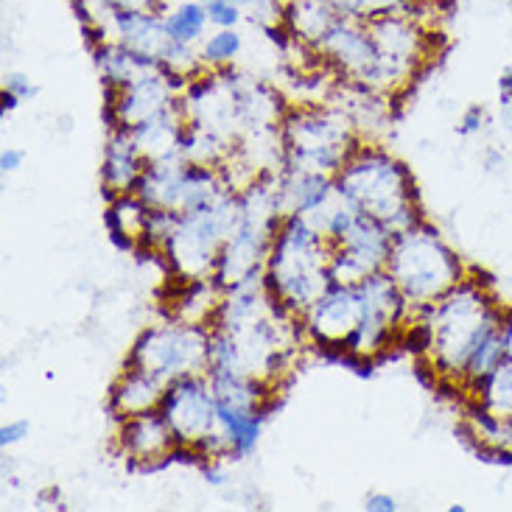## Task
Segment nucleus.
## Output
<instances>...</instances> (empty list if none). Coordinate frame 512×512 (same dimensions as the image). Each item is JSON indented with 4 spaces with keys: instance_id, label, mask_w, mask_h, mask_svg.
I'll return each mask as SVG.
<instances>
[{
    "instance_id": "obj_14",
    "label": "nucleus",
    "mask_w": 512,
    "mask_h": 512,
    "mask_svg": "<svg viewBox=\"0 0 512 512\" xmlns=\"http://www.w3.org/2000/svg\"><path fill=\"white\" fill-rule=\"evenodd\" d=\"M501 325H504V322H501ZM504 359H507V347H504V333H501L499 328V331L490 333L485 342L473 350V356L471 361H468V367H465L462 378H468L473 387H479L487 375L493 373Z\"/></svg>"
},
{
    "instance_id": "obj_8",
    "label": "nucleus",
    "mask_w": 512,
    "mask_h": 512,
    "mask_svg": "<svg viewBox=\"0 0 512 512\" xmlns=\"http://www.w3.org/2000/svg\"><path fill=\"white\" fill-rule=\"evenodd\" d=\"M216 417H219V431L227 440L230 454L247 457L255 451L263 423L261 403H230L216 398Z\"/></svg>"
},
{
    "instance_id": "obj_18",
    "label": "nucleus",
    "mask_w": 512,
    "mask_h": 512,
    "mask_svg": "<svg viewBox=\"0 0 512 512\" xmlns=\"http://www.w3.org/2000/svg\"><path fill=\"white\" fill-rule=\"evenodd\" d=\"M6 90H12L14 96H20L23 101L37 93V87H34L31 79L23 76V73H9V76H6Z\"/></svg>"
},
{
    "instance_id": "obj_6",
    "label": "nucleus",
    "mask_w": 512,
    "mask_h": 512,
    "mask_svg": "<svg viewBox=\"0 0 512 512\" xmlns=\"http://www.w3.org/2000/svg\"><path fill=\"white\" fill-rule=\"evenodd\" d=\"M361 317L359 289L356 283L331 280L328 289L317 297V303L308 308V331L325 345H345V339L356 331Z\"/></svg>"
},
{
    "instance_id": "obj_16",
    "label": "nucleus",
    "mask_w": 512,
    "mask_h": 512,
    "mask_svg": "<svg viewBox=\"0 0 512 512\" xmlns=\"http://www.w3.org/2000/svg\"><path fill=\"white\" fill-rule=\"evenodd\" d=\"M210 14V23L219 28H236L241 23V17H244V9L236 6V3H230V0H216V3H210L208 6Z\"/></svg>"
},
{
    "instance_id": "obj_15",
    "label": "nucleus",
    "mask_w": 512,
    "mask_h": 512,
    "mask_svg": "<svg viewBox=\"0 0 512 512\" xmlns=\"http://www.w3.org/2000/svg\"><path fill=\"white\" fill-rule=\"evenodd\" d=\"M241 48H244V40H241V34H238L236 28H219L202 45V59L208 65H227V62H233L241 54Z\"/></svg>"
},
{
    "instance_id": "obj_20",
    "label": "nucleus",
    "mask_w": 512,
    "mask_h": 512,
    "mask_svg": "<svg viewBox=\"0 0 512 512\" xmlns=\"http://www.w3.org/2000/svg\"><path fill=\"white\" fill-rule=\"evenodd\" d=\"M23 163H26V152H20V149H14V146L3 149V154H0V171H3V174H12L17 168H23Z\"/></svg>"
},
{
    "instance_id": "obj_22",
    "label": "nucleus",
    "mask_w": 512,
    "mask_h": 512,
    "mask_svg": "<svg viewBox=\"0 0 512 512\" xmlns=\"http://www.w3.org/2000/svg\"><path fill=\"white\" fill-rule=\"evenodd\" d=\"M101 6L104 12H115V9H124V6H152L154 0H90Z\"/></svg>"
},
{
    "instance_id": "obj_2",
    "label": "nucleus",
    "mask_w": 512,
    "mask_h": 512,
    "mask_svg": "<svg viewBox=\"0 0 512 512\" xmlns=\"http://www.w3.org/2000/svg\"><path fill=\"white\" fill-rule=\"evenodd\" d=\"M336 191L350 208L375 216L392 233L417 224L412 180L406 168L387 154L370 152L353 163H345L336 180Z\"/></svg>"
},
{
    "instance_id": "obj_13",
    "label": "nucleus",
    "mask_w": 512,
    "mask_h": 512,
    "mask_svg": "<svg viewBox=\"0 0 512 512\" xmlns=\"http://www.w3.org/2000/svg\"><path fill=\"white\" fill-rule=\"evenodd\" d=\"M479 406L490 412L499 420H510L512 417V359H504L479 384Z\"/></svg>"
},
{
    "instance_id": "obj_1",
    "label": "nucleus",
    "mask_w": 512,
    "mask_h": 512,
    "mask_svg": "<svg viewBox=\"0 0 512 512\" xmlns=\"http://www.w3.org/2000/svg\"><path fill=\"white\" fill-rule=\"evenodd\" d=\"M434 345L431 359L445 375H462L473 350L485 342L493 331H499L504 317L490 303L479 283L459 280L454 289L443 294L437 303L426 305Z\"/></svg>"
},
{
    "instance_id": "obj_7",
    "label": "nucleus",
    "mask_w": 512,
    "mask_h": 512,
    "mask_svg": "<svg viewBox=\"0 0 512 512\" xmlns=\"http://www.w3.org/2000/svg\"><path fill=\"white\" fill-rule=\"evenodd\" d=\"M121 445L132 459H163L171 454V448L177 443L174 431L168 426L166 415L160 409L152 412H140V415L124 417L121 426Z\"/></svg>"
},
{
    "instance_id": "obj_5",
    "label": "nucleus",
    "mask_w": 512,
    "mask_h": 512,
    "mask_svg": "<svg viewBox=\"0 0 512 512\" xmlns=\"http://www.w3.org/2000/svg\"><path fill=\"white\" fill-rule=\"evenodd\" d=\"M166 415L168 426L180 445H199L205 437L219 429L216 417V392L210 375H180L168 381L163 401L157 406Z\"/></svg>"
},
{
    "instance_id": "obj_23",
    "label": "nucleus",
    "mask_w": 512,
    "mask_h": 512,
    "mask_svg": "<svg viewBox=\"0 0 512 512\" xmlns=\"http://www.w3.org/2000/svg\"><path fill=\"white\" fill-rule=\"evenodd\" d=\"M20 101H23V98L14 96L12 90H6V87H3V115H6V112L17 110V107H20Z\"/></svg>"
},
{
    "instance_id": "obj_21",
    "label": "nucleus",
    "mask_w": 512,
    "mask_h": 512,
    "mask_svg": "<svg viewBox=\"0 0 512 512\" xmlns=\"http://www.w3.org/2000/svg\"><path fill=\"white\" fill-rule=\"evenodd\" d=\"M485 126V110L482 107H473L468 110V115L462 118V126H459V135H473Z\"/></svg>"
},
{
    "instance_id": "obj_3",
    "label": "nucleus",
    "mask_w": 512,
    "mask_h": 512,
    "mask_svg": "<svg viewBox=\"0 0 512 512\" xmlns=\"http://www.w3.org/2000/svg\"><path fill=\"white\" fill-rule=\"evenodd\" d=\"M387 272L409 305L420 308L437 303L462 280L457 255L445 247L443 238L420 222L395 233Z\"/></svg>"
},
{
    "instance_id": "obj_19",
    "label": "nucleus",
    "mask_w": 512,
    "mask_h": 512,
    "mask_svg": "<svg viewBox=\"0 0 512 512\" xmlns=\"http://www.w3.org/2000/svg\"><path fill=\"white\" fill-rule=\"evenodd\" d=\"M364 510L367 512H395L398 510V501L392 499L389 493H370L364 499Z\"/></svg>"
},
{
    "instance_id": "obj_26",
    "label": "nucleus",
    "mask_w": 512,
    "mask_h": 512,
    "mask_svg": "<svg viewBox=\"0 0 512 512\" xmlns=\"http://www.w3.org/2000/svg\"><path fill=\"white\" fill-rule=\"evenodd\" d=\"M166 3H168V0H166Z\"/></svg>"
},
{
    "instance_id": "obj_10",
    "label": "nucleus",
    "mask_w": 512,
    "mask_h": 512,
    "mask_svg": "<svg viewBox=\"0 0 512 512\" xmlns=\"http://www.w3.org/2000/svg\"><path fill=\"white\" fill-rule=\"evenodd\" d=\"M143 171H146V166H143V152H140L138 140L132 138L129 129H118L112 135L107 160H104V182H107V188L118 191V194H129Z\"/></svg>"
},
{
    "instance_id": "obj_4",
    "label": "nucleus",
    "mask_w": 512,
    "mask_h": 512,
    "mask_svg": "<svg viewBox=\"0 0 512 512\" xmlns=\"http://www.w3.org/2000/svg\"><path fill=\"white\" fill-rule=\"evenodd\" d=\"M129 367H140L166 384L180 375L208 373L210 331L199 328V322L152 328L138 339L129 356Z\"/></svg>"
},
{
    "instance_id": "obj_12",
    "label": "nucleus",
    "mask_w": 512,
    "mask_h": 512,
    "mask_svg": "<svg viewBox=\"0 0 512 512\" xmlns=\"http://www.w3.org/2000/svg\"><path fill=\"white\" fill-rule=\"evenodd\" d=\"M208 23V6L202 0H182L177 9L163 14V26H166L168 40L185 42V45H194L196 40H202Z\"/></svg>"
},
{
    "instance_id": "obj_11",
    "label": "nucleus",
    "mask_w": 512,
    "mask_h": 512,
    "mask_svg": "<svg viewBox=\"0 0 512 512\" xmlns=\"http://www.w3.org/2000/svg\"><path fill=\"white\" fill-rule=\"evenodd\" d=\"M333 188L336 182L325 171H294V177L275 194V208L277 213L280 205H286V213H317L328 202Z\"/></svg>"
},
{
    "instance_id": "obj_9",
    "label": "nucleus",
    "mask_w": 512,
    "mask_h": 512,
    "mask_svg": "<svg viewBox=\"0 0 512 512\" xmlns=\"http://www.w3.org/2000/svg\"><path fill=\"white\" fill-rule=\"evenodd\" d=\"M163 392H166V381H160L157 375L146 373L140 367H126L124 378L112 395V406H115L118 417L124 420V417L157 409L163 401Z\"/></svg>"
},
{
    "instance_id": "obj_24",
    "label": "nucleus",
    "mask_w": 512,
    "mask_h": 512,
    "mask_svg": "<svg viewBox=\"0 0 512 512\" xmlns=\"http://www.w3.org/2000/svg\"><path fill=\"white\" fill-rule=\"evenodd\" d=\"M501 333H504V347H507V359H512V317L504 319V325H501Z\"/></svg>"
},
{
    "instance_id": "obj_17",
    "label": "nucleus",
    "mask_w": 512,
    "mask_h": 512,
    "mask_svg": "<svg viewBox=\"0 0 512 512\" xmlns=\"http://www.w3.org/2000/svg\"><path fill=\"white\" fill-rule=\"evenodd\" d=\"M28 431H31V423H28V420H12V423H6V426L0 429V445L9 448V445L23 443L28 437Z\"/></svg>"
},
{
    "instance_id": "obj_25",
    "label": "nucleus",
    "mask_w": 512,
    "mask_h": 512,
    "mask_svg": "<svg viewBox=\"0 0 512 512\" xmlns=\"http://www.w3.org/2000/svg\"><path fill=\"white\" fill-rule=\"evenodd\" d=\"M202 3H205V6H210V3H216V0H202Z\"/></svg>"
}]
</instances>
